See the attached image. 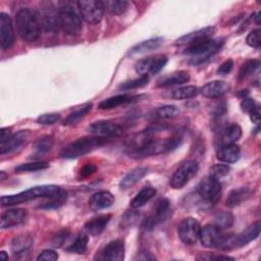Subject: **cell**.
Wrapping results in <instances>:
<instances>
[{
    "label": "cell",
    "instance_id": "1",
    "mask_svg": "<svg viewBox=\"0 0 261 261\" xmlns=\"http://www.w3.org/2000/svg\"><path fill=\"white\" fill-rule=\"evenodd\" d=\"M15 23L18 35L27 42H35L41 36L42 24L39 13L31 8H21L16 12Z\"/></svg>",
    "mask_w": 261,
    "mask_h": 261
},
{
    "label": "cell",
    "instance_id": "2",
    "mask_svg": "<svg viewBox=\"0 0 261 261\" xmlns=\"http://www.w3.org/2000/svg\"><path fill=\"white\" fill-rule=\"evenodd\" d=\"M224 44V39H208L188 45L184 53L190 56V63L199 65L206 62L209 58L219 52Z\"/></svg>",
    "mask_w": 261,
    "mask_h": 261
},
{
    "label": "cell",
    "instance_id": "3",
    "mask_svg": "<svg viewBox=\"0 0 261 261\" xmlns=\"http://www.w3.org/2000/svg\"><path fill=\"white\" fill-rule=\"evenodd\" d=\"M62 189L55 185H42L36 186L25 191H22L18 194L7 195L1 197V205L4 206H12L20 203H24L28 201L36 200L39 198H51L58 194Z\"/></svg>",
    "mask_w": 261,
    "mask_h": 261
},
{
    "label": "cell",
    "instance_id": "4",
    "mask_svg": "<svg viewBox=\"0 0 261 261\" xmlns=\"http://www.w3.org/2000/svg\"><path fill=\"white\" fill-rule=\"evenodd\" d=\"M106 143V138L102 137H84L80 138L70 144L66 145L60 152V156L66 159H74L84 156L95 149L103 146Z\"/></svg>",
    "mask_w": 261,
    "mask_h": 261
},
{
    "label": "cell",
    "instance_id": "5",
    "mask_svg": "<svg viewBox=\"0 0 261 261\" xmlns=\"http://www.w3.org/2000/svg\"><path fill=\"white\" fill-rule=\"evenodd\" d=\"M59 24L66 35H79L83 30L82 19L75 9L69 4H62L58 8Z\"/></svg>",
    "mask_w": 261,
    "mask_h": 261
},
{
    "label": "cell",
    "instance_id": "6",
    "mask_svg": "<svg viewBox=\"0 0 261 261\" xmlns=\"http://www.w3.org/2000/svg\"><path fill=\"white\" fill-rule=\"evenodd\" d=\"M199 164L194 160H188L180 164L170 177L169 185L172 189H182L198 173Z\"/></svg>",
    "mask_w": 261,
    "mask_h": 261
},
{
    "label": "cell",
    "instance_id": "7",
    "mask_svg": "<svg viewBox=\"0 0 261 261\" xmlns=\"http://www.w3.org/2000/svg\"><path fill=\"white\" fill-rule=\"evenodd\" d=\"M77 7L82 18L90 23L96 24L101 21L104 14V3L98 0H81L77 1Z\"/></svg>",
    "mask_w": 261,
    "mask_h": 261
},
{
    "label": "cell",
    "instance_id": "8",
    "mask_svg": "<svg viewBox=\"0 0 261 261\" xmlns=\"http://www.w3.org/2000/svg\"><path fill=\"white\" fill-rule=\"evenodd\" d=\"M170 208V203L168 199L161 198L156 202V205L154 207V211L151 215H149L142 223L141 227L144 231H151L157 226L159 223L164 221L166 217L168 216Z\"/></svg>",
    "mask_w": 261,
    "mask_h": 261
},
{
    "label": "cell",
    "instance_id": "9",
    "mask_svg": "<svg viewBox=\"0 0 261 261\" xmlns=\"http://www.w3.org/2000/svg\"><path fill=\"white\" fill-rule=\"evenodd\" d=\"M197 192L205 202L214 204L218 201L221 195V185L219 180L209 176L200 181Z\"/></svg>",
    "mask_w": 261,
    "mask_h": 261
},
{
    "label": "cell",
    "instance_id": "10",
    "mask_svg": "<svg viewBox=\"0 0 261 261\" xmlns=\"http://www.w3.org/2000/svg\"><path fill=\"white\" fill-rule=\"evenodd\" d=\"M200 224L193 217L185 218L178 225V237L180 241L187 245H194L199 240Z\"/></svg>",
    "mask_w": 261,
    "mask_h": 261
},
{
    "label": "cell",
    "instance_id": "11",
    "mask_svg": "<svg viewBox=\"0 0 261 261\" xmlns=\"http://www.w3.org/2000/svg\"><path fill=\"white\" fill-rule=\"evenodd\" d=\"M88 132L96 137L108 138L121 136L123 133V128L117 123L107 120H99L90 124L88 126Z\"/></svg>",
    "mask_w": 261,
    "mask_h": 261
},
{
    "label": "cell",
    "instance_id": "12",
    "mask_svg": "<svg viewBox=\"0 0 261 261\" xmlns=\"http://www.w3.org/2000/svg\"><path fill=\"white\" fill-rule=\"evenodd\" d=\"M224 233L214 224H206L200 228L199 240L207 248H220Z\"/></svg>",
    "mask_w": 261,
    "mask_h": 261
},
{
    "label": "cell",
    "instance_id": "13",
    "mask_svg": "<svg viewBox=\"0 0 261 261\" xmlns=\"http://www.w3.org/2000/svg\"><path fill=\"white\" fill-rule=\"evenodd\" d=\"M14 28L10 16L5 13H0V46L3 50L9 49L14 43Z\"/></svg>",
    "mask_w": 261,
    "mask_h": 261
},
{
    "label": "cell",
    "instance_id": "14",
    "mask_svg": "<svg viewBox=\"0 0 261 261\" xmlns=\"http://www.w3.org/2000/svg\"><path fill=\"white\" fill-rule=\"evenodd\" d=\"M42 28L49 33H56L60 28L58 9L55 10L50 4L43 7L41 13H39Z\"/></svg>",
    "mask_w": 261,
    "mask_h": 261
},
{
    "label": "cell",
    "instance_id": "15",
    "mask_svg": "<svg viewBox=\"0 0 261 261\" xmlns=\"http://www.w3.org/2000/svg\"><path fill=\"white\" fill-rule=\"evenodd\" d=\"M28 211L22 208L9 209L2 213L0 219V227L2 229L10 228L23 223L27 219Z\"/></svg>",
    "mask_w": 261,
    "mask_h": 261
},
{
    "label": "cell",
    "instance_id": "16",
    "mask_svg": "<svg viewBox=\"0 0 261 261\" xmlns=\"http://www.w3.org/2000/svg\"><path fill=\"white\" fill-rule=\"evenodd\" d=\"M215 33H216L215 27H206V28L189 33V34L178 38L175 41V44L176 45H191V44H194L197 42L211 39Z\"/></svg>",
    "mask_w": 261,
    "mask_h": 261
},
{
    "label": "cell",
    "instance_id": "17",
    "mask_svg": "<svg viewBox=\"0 0 261 261\" xmlns=\"http://www.w3.org/2000/svg\"><path fill=\"white\" fill-rule=\"evenodd\" d=\"M30 137V132L28 129L19 130L13 135L10 136V138L4 143L0 145V153L1 155L12 153L18 149L21 148L23 144L27 143L28 139Z\"/></svg>",
    "mask_w": 261,
    "mask_h": 261
},
{
    "label": "cell",
    "instance_id": "18",
    "mask_svg": "<svg viewBox=\"0 0 261 261\" xmlns=\"http://www.w3.org/2000/svg\"><path fill=\"white\" fill-rule=\"evenodd\" d=\"M111 220L110 214H103L96 216L90 220H88L84 225V230L92 237H97L101 234L106 226L108 225L109 221Z\"/></svg>",
    "mask_w": 261,
    "mask_h": 261
},
{
    "label": "cell",
    "instance_id": "19",
    "mask_svg": "<svg viewBox=\"0 0 261 261\" xmlns=\"http://www.w3.org/2000/svg\"><path fill=\"white\" fill-rule=\"evenodd\" d=\"M101 259L121 261L124 259V245L120 240H114L108 243L101 253Z\"/></svg>",
    "mask_w": 261,
    "mask_h": 261
},
{
    "label": "cell",
    "instance_id": "20",
    "mask_svg": "<svg viewBox=\"0 0 261 261\" xmlns=\"http://www.w3.org/2000/svg\"><path fill=\"white\" fill-rule=\"evenodd\" d=\"M229 87L223 81H212L205 84L201 89V94L209 99H215L222 97L227 91Z\"/></svg>",
    "mask_w": 261,
    "mask_h": 261
},
{
    "label": "cell",
    "instance_id": "21",
    "mask_svg": "<svg viewBox=\"0 0 261 261\" xmlns=\"http://www.w3.org/2000/svg\"><path fill=\"white\" fill-rule=\"evenodd\" d=\"M114 203V196L108 191H101L94 194L89 200V206L93 211L109 208Z\"/></svg>",
    "mask_w": 261,
    "mask_h": 261
},
{
    "label": "cell",
    "instance_id": "22",
    "mask_svg": "<svg viewBox=\"0 0 261 261\" xmlns=\"http://www.w3.org/2000/svg\"><path fill=\"white\" fill-rule=\"evenodd\" d=\"M216 157L221 162L233 163V162H237L240 159L241 149L236 144L223 145L218 149Z\"/></svg>",
    "mask_w": 261,
    "mask_h": 261
},
{
    "label": "cell",
    "instance_id": "23",
    "mask_svg": "<svg viewBox=\"0 0 261 261\" xmlns=\"http://www.w3.org/2000/svg\"><path fill=\"white\" fill-rule=\"evenodd\" d=\"M252 195H253V192L248 187H241V188L233 189L229 192L226 198L225 204L228 207H236L242 204L243 202L247 201L248 199H250Z\"/></svg>",
    "mask_w": 261,
    "mask_h": 261
},
{
    "label": "cell",
    "instance_id": "24",
    "mask_svg": "<svg viewBox=\"0 0 261 261\" xmlns=\"http://www.w3.org/2000/svg\"><path fill=\"white\" fill-rule=\"evenodd\" d=\"M261 224L260 221H256L253 224H251L248 228H246L244 231H242L240 234L234 237V244L236 247H243L253 240H255L259 233H260Z\"/></svg>",
    "mask_w": 261,
    "mask_h": 261
},
{
    "label": "cell",
    "instance_id": "25",
    "mask_svg": "<svg viewBox=\"0 0 261 261\" xmlns=\"http://www.w3.org/2000/svg\"><path fill=\"white\" fill-rule=\"evenodd\" d=\"M190 79H191V76L188 71L179 70V71H175V72H172L168 75L161 77L157 82V86L160 88H166V87H170V86L181 85V84L189 82Z\"/></svg>",
    "mask_w": 261,
    "mask_h": 261
},
{
    "label": "cell",
    "instance_id": "26",
    "mask_svg": "<svg viewBox=\"0 0 261 261\" xmlns=\"http://www.w3.org/2000/svg\"><path fill=\"white\" fill-rule=\"evenodd\" d=\"M139 96H130V95H117V96H112L109 97L103 101H101L98 105L99 109H113L116 108L120 105H125L132 102H135L138 100Z\"/></svg>",
    "mask_w": 261,
    "mask_h": 261
},
{
    "label": "cell",
    "instance_id": "27",
    "mask_svg": "<svg viewBox=\"0 0 261 261\" xmlns=\"http://www.w3.org/2000/svg\"><path fill=\"white\" fill-rule=\"evenodd\" d=\"M33 246V239L28 234L17 236L11 242V250L16 257L24 256L29 254L31 247Z\"/></svg>",
    "mask_w": 261,
    "mask_h": 261
},
{
    "label": "cell",
    "instance_id": "28",
    "mask_svg": "<svg viewBox=\"0 0 261 261\" xmlns=\"http://www.w3.org/2000/svg\"><path fill=\"white\" fill-rule=\"evenodd\" d=\"M148 169L146 167H137L129 172H127L119 182V187L121 190H126L133 187L135 184L140 181L147 173Z\"/></svg>",
    "mask_w": 261,
    "mask_h": 261
},
{
    "label": "cell",
    "instance_id": "29",
    "mask_svg": "<svg viewBox=\"0 0 261 261\" xmlns=\"http://www.w3.org/2000/svg\"><path fill=\"white\" fill-rule=\"evenodd\" d=\"M157 191L152 187H144L129 202V206L132 209H138L147 204L155 195Z\"/></svg>",
    "mask_w": 261,
    "mask_h": 261
},
{
    "label": "cell",
    "instance_id": "30",
    "mask_svg": "<svg viewBox=\"0 0 261 261\" xmlns=\"http://www.w3.org/2000/svg\"><path fill=\"white\" fill-rule=\"evenodd\" d=\"M164 40L163 38H153V39H149L146 41H143L139 44H137L136 46H134L130 50H129V54H143V53H147L150 51H154L156 49H158L162 44H163Z\"/></svg>",
    "mask_w": 261,
    "mask_h": 261
},
{
    "label": "cell",
    "instance_id": "31",
    "mask_svg": "<svg viewBox=\"0 0 261 261\" xmlns=\"http://www.w3.org/2000/svg\"><path fill=\"white\" fill-rule=\"evenodd\" d=\"M241 137H242L241 126L237 123H232L224 129V132L220 138L221 146L234 144L237 141H239L241 139Z\"/></svg>",
    "mask_w": 261,
    "mask_h": 261
},
{
    "label": "cell",
    "instance_id": "32",
    "mask_svg": "<svg viewBox=\"0 0 261 261\" xmlns=\"http://www.w3.org/2000/svg\"><path fill=\"white\" fill-rule=\"evenodd\" d=\"M92 102H87L81 106H79L76 109H74L72 112H70L66 118L63 120L64 125H70L73 123H76L82 117H84L86 114H88L92 109Z\"/></svg>",
    "mask_w": 261,
    "mask_h": 261
},
{
    "label": "cell",
    "instance_id": "33",
    "mask_svg": "<svg viewBox=\"0 0 261 261\" xmlns=\"http://www.w3.org/2000/svg\"><path fill=\"white\" fill-rule=\"evenodd\" d=\"M89 234L84 230L80 232L74 241L66 248V251L70 253H75V254H84L87 250L88 242H89Z\"/></svg>",
    "mask_w": 261,
    "mask_h": 261
},
{
    "label": "cell",
    "instance_id": "34",
    "mask_svg": "<svg viewBox=\"0 0 261 261\" xmlns=\"http://www.w3.org/2000/svg\"><path fill=\"white\" fill-rule=\"evenodd\" d=\"M200 92V89L196 86H186L178 89H175L171 93V98L175 100H186L191 99L197 96Z\"/></svg>",
    "mask_w": 261,
    "mask_h": 261
},
{
    "label": "cell",
    "instance_id": "35",
    "mask_svg": "<svg viewBox=\"0 0 261 261\" xmlns=\"http://www.w3.org/2000/svg\"><path fill=\"white\" fill-rule=\"evenodd\" d=\"M179 114V110L174 105H164L154 111V117L157 119H171Z\"/></svg>",
    "mask_w": 261,
    "mask_h": 261
},
{
    "label": "cell",
    "instance_id": "36",
    "mask_svg": "<svg viewBox=\"0 0 261 261\" xmlns=\"http://www.w3.org/2000/svg\"><path fill=\"white\" fill-rule=\"evenodd\" d=\"M104 3L105 9L115 15H120L127 10L128 3L126 1H118V0H106Z\"/></svg>",
    "mask_w": 261,
    "mask_h": 261
},
{
    "label": "cell",
    "instance_id": "37",
    "mask_svg": "<svg viewBox=\"0 0 261 261\" xmlns=\"http://www.w3.org/2000/svg\"><path fill=\"white\" fill-rule=\"evenodd\" d=\"M49 200L45 203H43L42 205H40V208L43 209H56L60 206H62L64 204V202L67 199V193L64 190H61L58 194H56L55 196L48 198Z\"/></svg>",
    "mask_w": 261,
    "mask_h": 261
},
{
    "label": "cell",
    "instance_id": "38",
    "mask_svg": "<svg viewBox=\"0 0 261 261\" xmlns=\"http://www.w3.org/2000/svg\"><path fill=\"white\" fill-rule=\"evenodd\" d=\"M53 145H54V139L50 136H44L42 138H39L37 141H35L33 147L38 154H44L50 151Z\"/></svg>",
    "mask_w": 261,
    "mask_h": 261
},
{
    "label": "cell",
    "instance_id": "39",
    "mask_svg": "<svg viewBox=\"0 0 261 261\" xmlns=\"http://www.w3.org/2000/svg\"><path fill=\"white\" fill-rule=\"evenodd\" d=\"M260 66V62L259 60H256V59H250V60H247L243 63V65L241 66V69L239 71V79L242 81V80H245L246 77L250 76L251 74H253Z\"/></svg>",
    "mask_w": 261,
    "mask_h": 261
},
{
    "label": "cell",
    "instance_id": "40",
    "mask_svg": "<svg viewBox=\"0 0 261 261\" xmlns=\"http://www.w3.org/2000/svg\"><path fill=\"white\" fill-rule=\"evenodd\" d=\"M155 60H156V57H154V56L146 57V58L139 60L135 65L136 71L138 73H140V75H146L147 73H151L154 63H155Z\"/></svg>",
    "mask_w": 261,
    "mask_h": 261
},
{
    "label": "cell",
    "instance_id": "41",
    "mask_svg": "<svg viewBox=\"0 0 261 261\" xmlns=\"http://www.w3.org/2000/svg\"><path fill=\"white\" fill-rule=\"evenodd\" d=\"M232 223H233V215L230 212L223 211V212L218 213L215 216L213 224L222 230V229L230 227L232 225Z\"/></svg>",
    "mask_w": 261,
    "mask_h": 261
},
{
    "label": "cell",
    "instance_id": "42",
    "mask_svg": "<svg viewBox=\"0 0 261 261\" xmlns=\"http://www.w3.org/2000/svg\"><path fill=\"white\" fill-rule=\"evenodd\" d=\"M49 167V163L44 161H38V162H29V163H22L15 167L16 172H32V171H38L43 170Z\"/></svg>",
    "mask_w": 261,
    "mask_h": 261
},
{
    "label": "cell",
    "instance_id": "43",
    "mask_svg": "<svg viewBox=\"0 0 261 261\" xmlns=\"http://www.w3.org/2000/svg\"><path fill=\"white\" fill-rule=\"evenodd\" d=\"M148 83H149V76H148V74H146V75H140V76L137 77V79L123 82L122 84L119 85V89H120V90H133V89H138V88L145 87Z\"/></svg>",
    "mask_w": 261,
    "mask_h": 261
},
{
    "label": "cell",
    "instance_id": "44",
    "mask_svg": "<svg viewBox=\"0 0 261 261\" xmlns=\"http://www.w3.org/2000/svg\"><path fill=\"white\" fill-rule=\"evenodd\" d=\"M230 171V168L226 164H215L210 168L209 171V176L214 178V179H220L224 176H226Z\"/></svg>",
    "mask_w": 261,
    "mask_h": 261
},
{
    "label": "cell",
    "instance_id": "45",
    "mask_svg": "<svg viewBox=\"0 0 261 261\" xmlns=\"http://www.w3.org/2000/svg\"><path fill=\"white\" fill-rule=\"evenodd\" d=\"M60 117L59 113H45L37 118V122L43 125H49L60 120Z\"/></svg>",
    "mask_w": 261,
    "mask_h": 261
},
{
    "label": "cell",
    "instance_id": "46",
    "mask_svg": "<svg viewBox=\"0 0 261 261\" xmlns=\"http://www.w3.org/2000/svg\"><path fill=\"white\" fill-rule=\"evenodd\" d=\"M247 44L253 48H259L261 44V39H260V30H254L249 35L247 36Z\"/></svg>",
    "mask_w": 261,
    "mask_h": 261
},
{
    "label": "cell",
    "instance_id": "47",
    "mask_svg": "<svg viewBox=\"0 0 261 261\" xmlns=\"http://www.w3.org/2000/svg\"><path fill=\"white\" fill-rule=\"evenodd\" d=\"M58 259V254L51 249H47L42 251L39 256L37 257V260L39 261H55Z\"/></svg>",
    "mask_w": 261,
    "mask_h": 261
},
{
    "label": "cell",
    "instance_id": "48",
    "mask_svg": "<svg viewBox=\"0 0 261 261\" xmlns=\"http://www.w3.org/2000/svg\"><path fill=\"white\" fill-rule=\"evenodd\" d=\"M167 63V57L165 55H160V56H156V60L153 66V69L151 71V74H156L158 73Z\"/></svg>",
    "mask_w": 261,
    "mask_h": 261
},
{
    "label": "cell",
    "instance_id": "49",
    "mask_svg": "<svg viewBox=\"0 0 261 261\" xmlns=\"http://www.w3.org/2000/svg\"><path fill=\"white\" fill-rule=\"evenodd\" d=\"M257 106H258V105L256 104V102H255L252 98L246 97V98H244V99L242 100V102H241V109H242L243 111H245V112L251 113Z\"/></svg>",
    "mask_w": 261,
    "mask_h": 261
},
{
    "label": "cell",
    "instance_id": "50",
    "mask_svg": "<svg viewBox=\"0 0 261 261\" xmlns=\"http://www.w3.org/2000/svg\"><path fill=\"white\" fill-rule=\"evenodd\" d=\"M232 67H233V61L231 59H227L218 66L216 72L218 74H227L231 71Z\"/></svg>",
    "mask_w": 261,
    "mask_h": 261
},
{
    "label": "cell",
    "instance_id": "51",
    "mask_svg": "<svg viewBox=\"0 0 261 261\" xmlns=\"http://www.w3.org/2000/svg\"><path fill=\"white\" fill-rule=\"evenodd\" d=\"M137 217H138V215L135 214L134 212L126 213V214L123 216V218H122V223H123V225H124V226H129V225L132 226L133 223L136 221Z\"/></svg>",
    "mask_w": 261,
    "mask_h": 261
},
{
    "label": "cell",
    "instance_id": "52",
    "mask_svg": "<svg viewBox=\"0 0 261 261\" xmlns=\"http://www.w3.org/2000/svg\"><path fill=\"white\" fill-rule=\"evenodd\" d=\"M96 166L94 165V164H87V165H85L82 169H81V175L82 176H84V177H86V176H89V175H91L92 173H94L95 171H96Z\"/></svg>",
    "mask_w": 261,
    "mask_h": 261
},
{
    "label": "cell",
    "instance_id": "53",
    "mask_svg": "<svg viewBox=\"0 0 261 261\" xmlns=\"http://www.w3.org/2000/svg\"><path fill=\"white\" fill-rule=\"evenodd\" d=\"M215 107H213V110H212V113L213 115L215 116H221L225 111H226V107H225V103L222 102V103H217L214 105Z\"/></svg>",
    "mask_w": 261,
    "mask_h": 261
},
{
    "label": "cell",
    "instance_id": "54",
    "mask_svg": "<svg viewBox=\"0 0 261 261\" xmlns=\"http://www.w3.org/2000/svg\"><path fill=\"white\" fill-rule=\"evenodd\" d=\"M197 259H201V260H213V259H216V260H232V258L228 257V256H221V255L213 256V255H204V254L198 256Z\"/></svg>",
    "mask_w": 261,
    "mask_h": 261
},
{
    "label": "cell",
    "instance_id": "55",
    "mask_svg": "<svg viewBox=\"0 0 261 261\" xmlns=\"http://www.w3.org/2000/svg\"><path fill=\"white\" fill-rule=\"evenodd\" d=\"M250 118H251L252 122H254V123H259V121H260V108H259V106H257V107L250 113Z\"/></svg>",
    "mask_w": 261,
    "mask_h": 261
},
{
    "label": "cell",
    "instance_id": "56",
    "mask_svg": "<svg viewBox=\"0 0 261 261\" xmlns=\"http://www.w3.org/2000/svg\"><path fill=\"white\" fill-rule=\"evenodd\" d=\"M11 136V132L9 128H6V127H3L1 129V142H0V145L1 144H4Z\"/></svg>",
    "mask_w": 261,
    "mask_h": 261
},
{
    "label": "cell",
    "instance_id": "57",
    "mask_svg": "<svg viewBox=\"0 0 261 261\" xmlns=\"http://www.w3.org/2000/svg\"><path fill=\"white\" fill-rule=\"evenodd\" d=\"M138 259H140V260H155L156 257L153 256L149 252H143V253H141L140 256H138Z\"/></svg>",
    "mask_w": 261,
    "mask_h": 261
},
{
    "label": "cell",
    "instance_id": "58",
    "mask_svg": "<svg viewBox=\"0 0 261 261\" xmlns=\"http://www.w3.org/2000/svg\"><path fill=\"white\" fill-rule=\"evenodd\" d=\"M0 255H1V259H2V260H4V261H5V260H8V255L6 254L5 251H2V252L0 253Z\"/></svg>",
    "mask_w": 261,
    "mask_h": 261
},
{
    "label": "cell",
    "instance_id": "59",
    "mask_svg": "<svg viewBox=\"0 0 261 261\" xmlns=\"http://www.w3.org/2000/svg\"><path fill=\"white\" fill-rule=\"evenodd\" d=\"M254 18H255L256 23H257V24H259V23H260V21H259V18H260V12H257L256 14H254Z\"/></svg>",
    "mask_w": 261,
    "mask_h": 261
}]
</instances>
